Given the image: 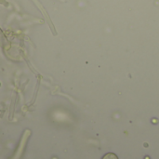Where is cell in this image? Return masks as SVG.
<instances>
[{
    "label": "cell",
    "instance_id": "6da1fadb",
    "mask_svg": "<svg viewBox=\"0 0 159 159\" xmlns=\"http://www.w3.org/2000/svg\"><path fill=\"white\" fill-rule=\"evenodd\" d=\"M103 159H117V157H116V155L113 154V153H108V154H106V155L103 157Z\"/></svg>",
    "mask_w": 159,
    "mask_h": 159
}]
</instances>
